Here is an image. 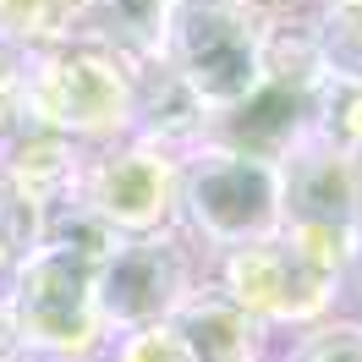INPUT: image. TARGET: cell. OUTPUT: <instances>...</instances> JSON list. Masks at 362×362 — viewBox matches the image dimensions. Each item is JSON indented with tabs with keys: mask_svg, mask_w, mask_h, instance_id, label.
Instances as JSON below:
<instances>
[{
	"mask_svg": "<svg viewBox=\"0 0 362 362\" xmlns=\"http://www.w3.org/2000/svg\"><path fill=\"white\" fill-rule=\"evenodd\" d=\"M165 71L198 110H236L264 83V28L247 0H176L159 23Z\"/></svg>",
	"mask_w": 362,
	"mask_h": 362,
	"instance_id": "1",
	"label": "cell"
},
{
	"mask_svg": "<svg viewBox=\"0 0 362 362\" xmlns=\"http://www.w3.org/2000/svg\"><path fill=\"white\" fill-rule=\"evenodd\" d=\"M105 264V230L99 220H55L45 247L28 258L23 291H17V313H23L28 335L55 346V351H77L93 335V280Z\"/></svg>",
	"mask_w": 362,
	"mask_h": 362,
	"instance_id": "2",
	"label": "cell"
},
{
	"mask_svg": "<svg viewBox=\"0 0 362 362\" xmlns=\"http://www.w3.org/2000/svg\"><path fill=\"white\" fill-rule=\"evenodd\" d=\"M181 198L187 214L230 247H252L280 230V170L264 159L209 148L181 170Z\"/></svg>",
	"mask_w": 362,
	"mask_h": 362,
	"instance_id": "3",
	"label": "cell"
},
{
	"mask_svg": "<svg viewBox=\"0 0 362 362\" xmlns=\"http://www.w3.org/2000/svg\"><path fill=\"white\" fill-rule=\"evenodd\" d=\"M335 280L340 264H329L291 230H274L264 242L230 252L226 264V296L252 318H313L329 308Z\"/></svg>",
	"mask_w": 362,
	"mask_h": 362,
	"instance_id": "4",
	"label": "cell"
},
{
	"mask_svg": "<svg viewBox=\"0 0 362 362\" xmlns=\"http://www.w3.org/2000/svg\"><path fill=\"white\" fill-rule=\"evenodd\" d=\"M187 296V269L170 242H132L121 252H105L99 280H93V302L121 324H165Z\"/></svg>",
	"mask_w": 362,
	"mask_h": 362,
	"instance_id": "5",
	"label": "cell"
},
{
	"mask_svg": "<svg viewBox=\"0 0 362 362\" xmlns=\"http://www.w3.org/2000/svg\"><path fill=\"white\" fill-rule=\"evenodd\" d=\"M33 99L66 132H110V127H121V115L132 110V88L105 55H61V61H49Z\"/></svg>",
	"mask_w": 362,
	"mask_h": 362,
	"instance_id": "6",
	"label": "cell"
},
{
	"mask_svg": "<svg viewBox=\"0 0 362 362\" xmlns=\"http://www.w3.org/2000/svg\"><path fill=\"white\" fill-rule=\"evenodd\" d=\"M165 324L187 346L192 362H252V329H258V318L242 313L226 291L181 296L176 313L165 318Z\"/></svg>",
	"mask_w": 362,
	"mask_h": 362,
	"instance_id": "7",
	"label": "cell"
},
{
	"mask_svg": "<svg viewBox=\"0 0 362 362\" xmlns=\"http://www.w3.org/2000/svg\"><path fill=\"white\" fill-rule=\"evenodd\" d=\"M170 192H176V176L170 165L154 154H127L115 159L110 170L93 187V204H99V220L110 226H132V230H154L170 209Z\"/></svg>",
	"mask_w": 362,
	"mask_h": 362,
	"instance_id": "8",
	"label": "cell"
},
{
	"mask_svg": "<svg viewBox=\"0 0 362 362\" xmlns=\"http://www.w3.org/2000/svg\"><path fill=\"white\" fill-rule=\"evenodd\" d=\"M308 33H313L318 71H324L329 83L362 88V0H351V6H324Z\"/></svg>",
	"mask_w": 362,
	"mask_h": 362,
	"instance_id": "9",
	"label": "cell"
},
{
	"mask_svg": "<svg viewBox=\"0 0 362 362\" xmlns=\"http://www.w3.org/2000/svg\"><path fill=\"white\" fill-rule=\"evenodd\" d=\"M318 143H329L340 154L362 159V88L346 83H324V105H318Z\"/></svg>",
	"mask_w": 362,
	"mask_h": 362,
	"instance_id": "10",
	"label": "cell"
},
{
	"mask_svg": "<svg viewBox=\"0 0 362 362\" xmlns=\"http://www.w3.org/2000/svg\"><path fill=\"white\" fill-rule=\"evenodd\" d=\"M83 11V0H0V28L17 39H49Z\"/></svg>",
	"mask_w": 362,
	"mask_h": 362,
	"instance_id": "11",
	"label": "cell"
},
{
	"mask_svg": "<svg viewBox=\"0 0 362 362\" xmlns=\"http://www.w3.org/2000/svg\"><path fill=\"white\" fill-rule=\"evenodd\" d=\"M291 362H362V324H329L291 351Z\"/></svg>",
	"mask_w": 362,
	"mask_h": 362,
	"instance_id": "12",
	"label": "cell"
},
{
	"mask_svg": "<svg viewBox=\"0 0 362 362\" xmlns=\"http://www.w3.org/2000/svg\"><path fill=\"white\" fill-rule=\"evenodd\" d=\"M115 11V23L127 28V33H137V39H148L154 45L159 39V23H165V11L176 6V0H105Z\"/></svg>",
	"mask_w": 362,
	"mask_h": 362,
	"instance_id": "13",
	"label": "cell"
},
{
	"mask_svg": "<svg viewBox=\"0 0 362 362\" xmlns=\"http://www.w3.org/2000/svg\"><path fill=\"white\" fill-rule=\"evenodd\" d=\"M121 362H192V357H187V346L170 335V324H154L148 335H137L132 346H127Z\"/></svg>",
	"mask_w": 362,
	"mask_h": 362,
	"instance_id": "14",
	"label": "cell"
},
{
	"mask_svg": "<svg viewBox=\"0 0 362 362\" xmlns=\"http://www.w3.org/2000/svg\"><path fill=\"white\" fill-rule=\"evenodd\" d=\"M247 6H280V0H247Z\"/></svg>",
	"mask_w": 362,
	"mask_h": 362,
	"instance_id": "15",
	"label": "cell"
},
{
	"mask_svg": "<svg viewBox=\"0 0 362 362\" xmlns=\"http://www.w3.org/2000/svg\"><path fill=\"white\" fill-rule=\"evenodd\" d=\"M357 242H362V214H357Z\"/></svg>",
	"mask_w": 362,
	"mask_h": 362,
	"instance_id": "16",
	"label": "cell"
}]
</instances>
